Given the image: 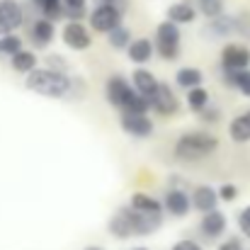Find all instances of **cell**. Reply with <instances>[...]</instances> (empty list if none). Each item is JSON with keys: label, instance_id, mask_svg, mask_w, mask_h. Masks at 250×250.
<instances>
[{"label": "cell", "instance_id": "cell-1", "mask_svg": "<svg viewBox=\"0 0 250 250\" xmlns=\"http://www.w3.org/2000/svg\"><path fill=\"white\" fill-rule=\"evenodd\" d=\"M27 87L44 97H63L71 90V81L61 71L51 68H32L27 73Z\"/></svg>", "mask_w": 250, "mask_h": 250}, {"label": "cell", "instance_id": "cell-30", "mask_svg": "<svg viewBox=\"0 0 250 250\" xmlns=\"http://www.w3.org/2000/svg\"><path fill=\"white\" fill-rule=\"evenodd\" d=\"M238 226H241V231L250 238V207L246 209V211H241V216H238Z\"/></svg>", "mask_w": 250, "mask_h": 250}, {"label": "cell", "instance_id": "cell-14", "mask_svg": "<svg viewBox=\"0 0 250 250\" xmlns=\"http://www.w3.org/2000/svg\"><path fill=\"white\" fill-rule=\"evenodd\" d=\"M32 39H34V44H39V46H46L51 39H54V24H51V20H37L34 22V27H32Z\"/></svg>", "mask_w": 250, "mask_h": 250}, {"label": "cell", "instance_id": "cell-23", "mask_svg": "<svg viewBox=\"0 0 250 250\" xmlns=\"http://www.w3.org/2000/svg\"><path fill=\"white\" fill-rule=\"evenodd\" d=\"M229 81L236 85L243 95L250 97V71H246V68H241V71H229Z\"/></svg>", "mask_w": 250, "mask_h": 250}, {"label": "cell", "instance_id": "cell-7", "mask_svg": "<svg viewBox=\"0 0 250 250\" xmlns=\"http://www.w3.org/2000/svg\"><path fill=\"white\" fill-rule=\"evenodd\" d=\"M122 126H124V131H129L131 136H151V134H153V122H151L146 114H136V112H124Z\"/></svg>", "mask_w": 250, "mask_h": 250}, {"label": "cell", "instance_id": "cell-35", "mask_svg": "<svg viewBox=\"0 0 250 250\" xmlns=\"http://www.w3.org/2000/svg\"><path fill=\"white\" fill-rule=\"evenodd\" d=\"M87 250H97V248H87Z\"/></svg>", "mask_w": 250, "mask_h": 250}, {"label": "cell", "instance_id": "cell-26", "mask_svg": "<svg viewBox=\"0 0 250 250\" xmlns=\"http://www.w3.org/2000/svg\"><path fill=\"white\" fill-rule=\"evenodd\" d=\"M197 7H199L202 15L214 20V17H219L224 12V0H197Z\"/></svg>", "mask_w": 250, "mask_h": 250}, {"label": "cell", "instance_id": "cell-24", "mask_svg": "<svg viewBox=\"0 0 250 250\" xmlns=\"http://www.w3.org/2000/svg\"><path fill=\"white\" fill-rule=\"evenodd\" d=\"M202 83V73L197 71V68H182V71H177V85H182V87H194V85Z\"/></svg>", "mask_w": 250, "mask_h": 250}, {"label": "cell", "instance_id": "cell-31", "mask_svg": "<svg viewBox=\"0 0 250 250\" xmlns=\"http://www.w3.org/2000/svg\"><path fill=\"white\" fill-rule=\"evenodd\" d=\"M236 194H238V189H236L233 185H224V187L219 189V197H221V199H226V202L236 199Z\"/></svg>", "mask_w": 250, "mask_h": 250}, {"label": "cell", "instance_id": "cell-28", "mask_svg": "<svg viewBox=\"0 0 250 250\" xmlns=\"http://www.w3.org/2000/svg\"><path fill=\"white\" fill-rule=\"evenodd\" d=\"M109 44L112 46H117V49H122V46H126L129 44V29H124V27H112L109 29Z\"/></svg>", "mask_w": 250, "mask_h": 250}, {"label": "cell", "instance_id": "cell-13", "mask_svg": "<svg viewBox=\"0 0 250 250\" xmlns=\"http://www.w3.org/2000/svg\"><path fill=\"white\" fill-rule=\"evenodd\" d=\"M194 17H197V12L189 2H175V5L167 7V20H172L175 24H187Z\"/></svg>", "mask_w": 250, "mask_h": 250}, {"label": "cell", "instance_id": "cell-6", "mask_svg": "<svg viewBox=\"0 0 250 250\" xmlns=\"http://www.w3.org/2000/svg\"><path fill=\"white\" fill-rule=\"evenodd\" d=\"M221 63L226 71H241V68H248L250 63V51L246 46H238V44H229L221 54Z\"/></svg>", "mask_w": 250, "mask_h": 250}, {"label": "cell", "instance_id": "cell-18", "mask_svg": "<svg viewBox=\"0 0 250 250\" xmlns=\"http://www.w3.org/2000/svg\"><path fill=\"white\" fill-rule=\"evenodd\" d=\"M151 54H153V46H151L148 39H136V42H131V46H129V59H131L134 63H146V61L151 59Z\"/></svg>", "mask_w": 250, "mask_h": 250}, {"label": "cell", "instance_id": "cell-10", "mask_svg": "<svg viewBox=\"0 0 250 250\" xmlns=\"http://www.w3.org/2000/svg\"><path fill=\"white\" fill-rule=\"evenodd\" d=\"M151 104L161 112V114H175L177 112V97L170 92V87L163 83H158L153 97H151Z\"/></svg>", "mask_w": 250, "mask_h": 250}, {"label": "cell", "instance_id": "cell-11", "mask_svg": "<svg viewBox=\"0 0 250 250\" xmlns=\"http://www.w3.org/2000/svg\"><path fill=\"white\" fill-rule=\"evenodd\" d=\"M207 216H204V221H202V233L207 236V238H219L224 231H226V216L221 214V211H216V209H209V211H204Z\"/></svg>", "mask_w": 250, "mask_h": 250}, {"label": "cell", "instance_id": "cell-12", "mask_svg": "<svg viewBox=\"0 0 250 250\" xmlns=\"http://www.w3.org/2000/svg\"><path fill=\"white\" fill-rule=\"evenodd\" d=\"M166 209L172 216H185L189 211V197L180 189H170L166 197Z\"/></svg>", "mask_w": 250, "mask_h": 250}, {"label": "cell", "instance_id": "cell-17", "mask_svg": "<svg viewBox=\"0 0 250 250\" xmlns=\"http://www.w3.org/2000/svg\"><path fill=\"white\" fill-rule=\"evenodd\" d=\"M231 139L233 141H250V112L246 114H238L233 122H231Z\"/></svg>", "mask_w": 250, "mask_h": 250}, {"label": "cell", "instance_id": "cell-32", "mask_svg": "<svg viewBox=\"0 0 250 250\" xmlns=\"http://www.w3.org/2000/svg\"><path fill=\"white\" fill-rule=\"evenodd\" d=\"M219 250H243V248H241V241L238 238H229L226 243L219 246Z\"/></svg>", "mask_w": 250, "mask_h": 250}, {"label": "cell", "instance_id": "cell-9", "mask_svg": "<svg viewBox=\"0 0 250 250\" xmlns=\"http://www.w3.org/2000/svg\"><path fill=\"white\" fill-rule=\"evenodd\" d=\"M63 42L71 49H87L90 46V32L81 22H68L66 29H63Z\"/></svg>", "mask_w": 250, "mask_h": 250}, {"label": "cell", "instance_id": "cell-22", "mask_svg": "<svg viewBox=\"0 0 250 250\" xmlns=\"http://www.w3.org/2000/svg\"><path fill=\"white\" fill-rule=\"evenodd\" d=\"M22 49V39L15 34H0V54L2 56H12Z\"/></svg>", "mask_w": 250, "mask_h": 250}, {"label": "cell", "instance_id": "cell-19", "mask_svg": "<svg viewBox=\"0 0 250 250\" xmlns=\"http://www.w3.org/2000/svg\"><path fill=\"white\" fill-rule=\"evenodd\" d=\"M12 68L17 71V73H29L32 68H37V56L32 54V51H17V54H12Z\"/></svg>", "mask_w": 250, "mask_h": 250}, {"label": "cell", "instance_id": "cell-3", "mask_svg": "<svg viewBox=\"0 0 250 250\" xmlns=\"http://www.w3.org/2000/svg\"><path fill=\"white\" fill-rule=\"evenodd\" d=\"M156 46L161 51V56L172 61L177 59L180 54V29L172 20H167L163 24H158V32H156Z\"/></svg>", "mask_w": 250, "mask_h": 250}, {"label": "cell", "instance_id": "cell-27", "mask_svg": "<svg viewBox=\"0 0 250 250\" xmlns=\"http://www.w3.org/2000/svg\"><path fill=\"white\" fill-rule=\"evenodd\" d=\"M233 29H236V20H231V17L219 15V17H214V22H211V32H214V34H231Z\"/></svg>", "mask_w": 250, "mask_h": 250}, {"label": "cell", "instance_id": "cell-8", "mask_svg": "<svg viewBox=\"0 0 250 250\" xmlns=\"http://www.w3.org/2000/svg\"><path fill=\"white\" fill-rule=\"evenodd\" d=\"M134 92H136V90H131L124 78H109V81H107V100H109L112 104L122 107V109H124V104L129 102V97H131Z\"/></svg>", "mask_w": 250, "mask_h": 250}, {"label": "cell", "instance_id": "cell-25", "mask_svg": "<svg viewBox=\"0 0 250 250\" xmlns=\"http://www.w3.org/2000/svg\"><path fill=\"white\" fill-rule=\"evenodd\" d=\"M131 207H134V209H141V211H161L158 199H153V197H148V194H134V197H131Z\"/></svg>", "mask_w": 250, "mask_h": 250}, {"label": "cell", "instance_id": "cell-4", "mask_svg": "<svg viewBox=\"0 0 250 250\" xmlns=\"http://www.w3.org/2000/svg\"><path fill=\"white\" fill-rule=\"evenodd\" d=\"M122 20V12L114 7V2H100L92 12H90V24L97 32H109L112 27H117Z\"/></svg>", "mask_w": 250, "mask_h": 250}, {"label": "cell", "instance_id": "cell-29", "mask_svg": "<svg viewBox=\"0 0 250 250\" xmlns=\"http://www.w3.org/2000/svg\"><path fill=\"white\" fill-rule=\"evenodd\" d=\"M61 2H63V7L68 10V15L78 20V17H83L85 2H87V0H61Z\"/></svg>", "mask_w": 250, "mask_h": 250}, {"label": "cell", "instance_id": "cell-34", "mask_svg": "<svg viewBox=\"0 0 250 250\" xmlns=\"http://www.w3.org/2000/svg\"><path fill=\"white\" fill-rule=\"evenodd\" d=\"M100 2H114V0H100Z\"/></svg>", "mask_w": 250, "mask_h": 250}, {"label": "cell", "instance_id": "cell-2", "mask_svg": "<svg viewBox=\"0 0 250 250\" xmlns=\"http://www.w3.org/2000/svg\"><path fill=\"white\" fill-rule=\"evenodd\" d=\"M216 146H219V141L211 134H185L177 141L175 153L182 161H197V158H204V156L214 153Z\"/></svg>", "mask_w": 250, "mask_h": 250}, {"label": "cell", "instance_id": "cell-16", "mask_svg": "<svg viewBox=\"0 0 250 250\" xmlns=\"http://www.w3.org/2000/svg\"><path fill=\"white\" fill-rule=\"evenodd\" d=\"M216 199H219V194H216L211 187H197L192 202H194V207H197L199 211H209V209L216 207Z\"/></svg>", "mask_w": 250, "mask_h": 250}, {"label": "cell", "instance_id": "cell-15", "mask_svg": "<svg viewBox=\"0 0 250 250\" xmlns=\"http://www.w3.org/2000/svg\"><path fill=\"white\" fill-rule=\"evenodd\" d=\"M134 87H136V92H141L144 97H153V92H156V87H158V81L148 73V71H136L134 73Z\"/></svg>", "mask_w": 250, "mask_h": 250}, {"label": "cell", "instance_id": "cell-5", "mask_svg": "<svg viewBox=\"0 0 250 250\" xmlns=\"http://www.w3.org/2000/svg\"><path fill=\"white\" fill-rule=\"evenodd\" d=\"M24 22L22 5L17 0H0V34L15 32Z\"/></svg>", "mask_w": 250, "mask_h": 250}, {"label": "cell", "instance_id": "cell-33", "mask_svg": "<svg viewBox=\"0 0 250 250\" xmlns=\"http://www.w3.org/2000/svg\"><path fill=\"white\" fill-rule=\"evenodd\" d=\"M172 250H202V248H199L197 243H192V241H180Z\"/></svg>", "mask_w": 250, "mask_h": 250}, {"label": "cell", "instance_id": "cell-36", "mask_svg": "<svg viewBox=\"0 0 250 250\" xmlns=\"http://www.w3.org/2000/svg\"><path fill=\"white\" fill-rule=\"evenodd\" d=\"M139 250H144V248H139Z\"/></svg>", "mask_w": 250, "mask_h": 250}, {"label": "cell", "instance_id": "cell-20", "mask_svg": "<svg viewBox=\"0 0 250 250\" xmlns=\"http://www.w3.org/2000/svg\"><path fill=\"white\" fill-rule=\"evenodd\" d=\"M32 2L44 12L46 20H56V17L63 15V2L61 0H32Z\"/></svg>", "mask_w": 250, "mask_h": 250}, {"label": "cell", "instance_id": "cell-21", "mask_svg": "<svg viewBox=\"0 0 250 250\" xmlns=\"http://www.w3.org/2000/svg\"><path fill=\"white\" fill-rule=\"evenodd\" d=\"M187 102H189L192 109H204L207 102H209V95H207V90H202L199 85H194V87L187 90Z\"/></svg>", "mask_w": 250, "mask_h": 250}]
</instances>
